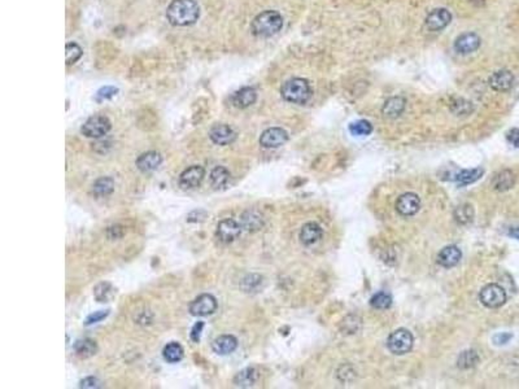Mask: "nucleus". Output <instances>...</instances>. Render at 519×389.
Returning a JSON list of instances; mask_svg holds the SVG:
<instances>
[{
	"label": "nucleus",
	"instance_id": "nucleus-9",
	"mask_svg": "<svg viewBox=\"0 0 519 389\" xmlns=\"http://www.w3.org/2000/svg\"><path fill=\"white\" fill-rule=\"evenodd\" d=\"M242 226L231 218L222 219L221 222L217 225L216 230V235H217L218 240L222 243L229 244L235 241L242 233Z\"/></svg>",
	"mask_w": 519,
	"mask_h": 389
},
{
	"label": "nucleus",
	"instance_id": "nucleus-21",
	"mask_svg": "<svg viewBox=\"0 0 519 389\" xmlns=\"http://www.w3.org/2000/svg\"><path fill=\"white\" fill-rule=\"evenodd\" d=\"M256 100H257V92L252 87L240 88L233 96V104L240 109L253 105Z\"/></svg>",
	"mask_w": 519,
	"mask_h": 389
},
{
	"label": "nucleus",
	"instance_id": "nucleus-28",
	"mask_svg": "<svg viewBox=\"0 0 519 389\" xmlns=\"http://www.w3.org/2000/svg\"><path fill=\"white\" fill-rule=\"evenodd\" d=\"M116 295V289L108 282H102L94 288V296L99 302H109Z\"/></svg>",
	"mask_w": 519,
	"mask_h": 389
},
{
	"label": "nucleus",
	"instance_id": "nucleus-11",
	"mask_svg": "<svg viewBox=\"0 0 519 389\" xmlns=\"http://www.w3.org/2000/svg\"><path fill=\"white\" fill-rule=\"evenodd\" d=\"M514 82H516L514 74H513L510 70L506 69L494 72V73L490 77V79H488L490 87L492 88L493 91L497 92H506L509 91V90H512L513 86H514Z\"/></svg>",
	"mask_w": 519,
	"mask_h": 389
},
{
	"label": "nucleus",
	"instance_id": "nucleus-1",
	"mask_svg": "<svg viewBox=\"0 0 519 389\" xmlns=\"http://www.w3.org/2000/svg\"><path fill=\"white\" fill-rule=\"evenodd\" d=\"M166 17L171 25H193L200 17V8L195 0H173L166 9Z\"/></svg>",
	"mask_w": 519,
	"mask_h": 389
},
{
	"label": "nucleus",
	"instance_id": "nucleus-17",
	"mask_svg": "<svg viewBox=\"0 0 519 389\" xmlns=\"http://www.w3.org/2000/svg\"><path fill=\"white\" fill-rule=\"evenodd\" d=\"M238 348V340L233 335H222L212 342V349L218 356L231 354Z\"/></svg>",
	"mask_w": 519,
	"mask_h": 389
},
{
	"label": "nucleus",
	"instance_id": "nucleus-25",
	"mask_svg": "<svg viewBox=\"0 0 519 389\" xmlns=\"http://www.w3.org/2000/svg\"><path fill=\"white\" fill-rule=\"evenodd\" d=\"M256 380H257V372H256V370L252 367H247L235 375L234 384H235L236 387H240V388H249V387L254 386Z\"/></svg>",
	"mask_w": 519,
	"mask_h": 389
},
{
	"label": "nucleus",
	"instance_id": "nucleus-35",
	"mask_svg": "<svg viewBox=\"0 0 519 389\" xmlns=\"http://www.w3.org/2000/svg\"><path fill=\"white\" fill-rule=\"evenodd\" d=\"M472 209L471 207L468 205H462V207H458L456 213H454V217L457 219V222L460 223H468L472 221Z\"/></svg>",
	"mask_w": 519,
	"mask_h": 389
},
{
	"label": "nucleus",
	"instance_id": "nucleus-4",
	"mask_svg": "<svg viewBox=\"0 0 519 389\" xmlns=\"http://www.w3.org/2000/svg\"><path fill=\"white\" fill-rule=\"evenodd\" d=\"M413 344V335L405 328L396 330L395 332L389 335L388 340H387V346H388L389 352L396 356H404V354L410 352Z\"/></svg>",
	"mask_w": 519,
	"mask_h": 389
},
{
	"label": "nucleus",
	"instance_id": "nucleus-12",
	"mask_svg": "<svg viewBox=\"0 0 519 389\" xmlns=\"http://www.w3.org/2000/svg\"><path fill=\"white\" fill-rule=\"evenodd\" d=\"M419 209H421V200L418 195L413 192L404 193L397 199L396 203V210L404 217H411L417 214Z\"/></svg>",
	"mask_w": 519,
	"mask_h": 389
},
{
	"label": "nucleus",
	"instance_id": "nucleus-18",
	"mask_svg": "<svg viewBox=\"0 0 519 389\" xmlns=\"http://www.w3.org/2000/svg\"><path fill=\"white\" fill-rule=\"evenodd\" d=\"M461 257L462 253L460 248L456 245H448L439 252L437 262L440 266L449 269V267H454L456 265H458V262L461 261Z\"/></svg>",
	"mask_w": 519,
	"mask_h": 389
},
{
	"label": "nucleus",
	"instance_id": "nucleus-32",
	"mask_svg": "<svg viewBox=\"0 0 519 389\" xmlns=\"http://www.w3.org/2000/svg\"><path fill=\"white\" fill-rule=\"evenodd\" d=\"M83 51L77 43H68L65 47V62L66 65H72L81 58Z\"/></svg>",
	"mask_w": 519,
	"mask_h": 389
},
{
	"label": "nucleus",
	"instance_id": "nucleus-10",
	"mask_svg": "<svg viewBox=\"0 0 519 389\" xmlns=\"http://www.w3.org/2000/svg\"><path fill=\"white\" fill-rule=\"evenodd\" d=\"M482 39L476 33H464L456 39L453 44L454 51L460 55H470L479 50Z\"/></svg>",
	"mask_w": 519,
	"mask_h": 389
},
{
	"label": "nucleus",
	"instance_id": "nucleus-24",
	"mask_svg": "<svg viewBox=\"0 0 519 389\" xmlns=\"http://www.w3.org/2000/svg\"><path fill=\"white\" fill-rule=\"evenodd\" d=\"M514 184H516V175L510 170H502L493 179V188L500 192L508 191Z\"/></svg>",
	"mask_w": 519,
	"mask_h": 389
},
{
	"label": "nucleus",
	"instance_id": "nucleus-6",
	"mask_svg": "<svg viewBox=\"0 0 519 389\" xmlns=\"http://www.w3.org/2000/svg\"><path fill=\"white\" fill-rule=\"evenodd\" d=\"M479 298L480 302L488 309H497L506 302V292L498 284H487L480 291Z\"/></svg>",
	"mask_w": 519,
	"mask_h": 389
},
{
	"label": "nucleus",
	"instance_id": "nucleus-39",
	"mask_svg": "<svg viewBox=\"0 0 519 389\" xmlns=\"http://www.w3.org/2000/svg\"><path fill=\"white\" fill-rule=\"evenodd\" d=\"M203 328H204V322H197V323L193 324L192 330H191V334H190V337H191V340H192L193 342L200 341Z\"/></svg>",
	"mask_w": 519,
	"mask_h": 389
},
{
	"label": "nucleus",
	"instance_id": "nucleus-40",
	"mask_svg": "<svg viewBox=\"0 0 519 389\" xmlns=\"http://www.w3.org/2000/svg\"><path fill=\"white\" fill-rule=\"evenodd\" d=\"M506 139L508 142L512 144V146L519 148V129H512V130L508 131L506 134Z\"/></svg>",
	"mask_w": 519,
	"mask_h": 389
},
{
	"label": "nucleus",
	"instance_id": "nucleus-38",
	"mask_svg": "<svg viewBox=\"0 0 519 389\" xmlns=\"http://www.w3.org/2000/svg\"><path fill=\"white\" fill-rule=\"evenodd\" d=\"M108 315L109 310H99V311H95L94 314H90V315L87 316V319L84 322V326H91V324L98 323L100 320L106 319Z\"/></svg>",
	"mask_w": 519,
	"mask_h": 389
},
{
	"label": "nucleus",
	"instance_id": "nucleus-29",
	"mask_svg": "<svg viewBox=\"0 0 519 389\" xmlns=\"http://www.w3.org/2000/svg\"><path fill=\"white\" fill-rule=\"evenodd\" d=\"M163 356L169 363H177L183 358V348L178 342H169L163 350Z\"/></svg>",
	"mask_w": 519,
	"mask_h": 389
},
{
	"label": "nucleus",
	"instance_id": "nucleus-34",
	"mask_svg": "<svg viewBox=\"0 0 519 389\" xmlns=\"http://www.w3.org/2000/svg\"><path fill=\"white\" fill-rule=\"evenodd\" d=\"M478 354H476L474 350H468V352H464L458 358V367L461 368H470L472 366H475L476 362H478Z\"/></svg>",
	"mask_w": 519,
	"mask_h": 389
},
{
	"label": "nucleus",
	"instance_id": "nucleus-3",
	"mask_svg": "<svg viewBox=\"0 0 519 389\" xmlns=\"http://www.w3.org/2000/svg\"><path fill=\"white\" fill-rule=\"evenodd\" d=\"M280 94L282 98L288 103L292 104H306L312 98L313 91L310 84L304 78H292L288 79L286 83H283L280 88Z\"/></svg>",
	"mask_w": 519,
	"mask_h": 389
},
{
	"label": "nucleus",
	"instance_id": "nucleus-31",
	"mask_svg": "<svg viewBox=\"0 0 519 389\" xmlns=\"http://www.w3.org/2000/svg\"><path fill=\"white\" fill-rule=\"evenodd\" d=\"M370 305L371 308L378 310L388 309L389 306L392 305V297L388 293H385V292H378L371 297Z\"/></svg>",
	"mask_w": 519,
	"mask_h": 389
},
{
	"label": "nucleus",
	"instance_id": "nucleus-27",
	"mask_svg": "<svg viewBox=\"0 0 519 389\" xmlns=\"http://www.w3.org/2000/svg\"><path fill=\"white\" fill-rule=\"evenodd\" d=\"M114 191V181L109 177L96 179L92 184V192L98 197H106Z\"/></svg>",
	"mask_w": 519,
	"mask_h": 389
},
{
	"label": "nucleus",
	"instance_id": "nucleus-5",
	"mask_svg": "<svg viewBox=\"0 0 519 389\" xmlns=\"http://www.w3.org/2000/svg\"><path fill=\"white\" fill-rule=\"evenodd\" d=\"M110 129H112V124H110L108 117L103 116V114H95L84 122L83 126L81 128V132L86 138L99 139L102 136H106Z\"/></svg>",
	"mask_w": 519,
	"mask_h": 389
},
{
	"label": "nucleus",
	"instance_id": "nucleus-14",
	"mask_svg": "<svg viewBox=\"0 0 519 389\" xmlns=\"http://www.w3.org/2000/svg\"><path fill=\"white\" fill-rule=\"evenodd\" d=\"M288 140L287 131L280 128H270L260 136V144L264 148H278Z\"/></svg>",
	"mask_w": 519,
	"mask_h": 389
},
{
	"label": "nucleus",
	"instance_id": "nucleus-36",
	"mask_svg": "<svg viewBox=\"0 0 519 389\" xmlns=\"http://www.w3.org/2000/svg\"><path fill=\"white\" fill-rule=\"evenodd\" d=\"M262 282V278L260 277V275H254V274H252V275H248V277H246L243 279V283H242V287H243V289L246 292H251L252 289H256V288L261 284Z\"/></svg>",
	"mask_w": 519,
	"mask_h": 389
},
{
	"label": "nucleus",
	"instance_id": "nucleus-33",
	"mask_svg": "<svg viewBox=\"0 0 519 389\" xmlns=\"http://www.w3.org/2000/svg\"><path fill=\"white\" fill-rule=\"evenodd\" d=\"M349 131H351L353 135H358V136L370 135L371 132H373V125L366 120H359L349 126Z\"/></svg>",
	"mask_w": 519,
	"mask_h": 389
},
{
	"label": "nucleus",
	"instance_id": "nucleus-8",
	"mask_svg": "<svg viewBox=\"0 0 519 389\" xmlns=\"http://www.w3.org/2000/svg\"><path fill=\"white\" fill-rule=\"evenodd\" d=\"M217 310V300L209 293L197 296L190 305V313L193 316L211 315Z\"/></svg>",
	"mask_w": 519,
	"mask_h": 389
},
{
	"label": "nucleus",
	"instance_id": "nucleus-15",
	"mask_svg": "<svg viewBox=\"0 0 519 389\" xmlns=\"http://www.w3.org/2000/svg\"><path fill=\"white\" fill-rule=\"evenodd\" d=\"M209 138L218 146H229L235 140L236 134L229 125H215L209 131Z\"/></svg>",
	"mask_w": 519,
	"mask_h": 389
},
{
	"label": "nucleus",
	"instance_id": "nucleus-2",
	"mask_svg": "<svg viewBox=\"0 0 519 389\" xmlns=\"http://www.w3.org/2000/svg\"><path fill=\"white\" fill-rule=\"evenodd\" d=\"M283 27V17L279 12L265 11L261 12L253 19L251 24L252 34L260 38H270L279 33Z\"/></svg>",
	"mask_w": 519,
	"mask_h": 389
},
{
	"label": "nucleus",
	"instance_id": "nucleus-43",
	"mask_svg": "<svg viewBox=\"0 0 519 389\" xmlns=\"http://www.w3.org/2000/svg\"><path fill=\"white\" fill-rule=\"evenodd\" d=\"M509 235L514 239H518L519 240V227H513V229L509 230Z\"/></svg>",
	"mask_w": 519,
	"mask_h": 389
},
{
	"label": "nucleus",
	"instance_id": "nucleus-22",
	"mask_svg": "<svg viewBox=\"0 0 519 389\" xmlns=\"http://www.w3.org/2000/svg\"><path fill=\"white\" fill-rule=\"evenodd\" d=\"M405 105H407V102L405 99L400 98V96H395V98L388 99L387 102L384 103V105L382 108V113L385 118H391V120H395L397 117H400L405 110Z\"/></svg>",
	"mask_w": 519,
	"mask_h": 389
},
{
	"label": "nucleus",
	"instance_id": "nucleus-23",
	"mask_svg": "<svg viewBox=\"0 0 519 389\" xmlns=\"http://www.w3.org/2000/svg\"><path fill=\"white\" fill-rule=\"evenodd\" d=\"M230 175L229 170L223 166H216L213 170L211 171V185L213 187V189H225L227 187L230 182Z\"/></svg>",
	"mask_w": 519,
	"mask_h": 389
},
{
	"label": "nucleus",
	"instance_id": "nucleus-20",
	"mask_svg": "<svg viewBox=\"0 0 519 389\" xmlns=\"http://www.w3.org/2000/svg\"><path fill=\"white\" fill-rule=\"evenodd\" d=\"M300 241H301L304 245H313L316 244L317 241H320V239L322 237V229L318 223L314 222H308L302 226L301 231H300Z\"/></svg>",
	"mask_w": 519,
	"mask_h": 389
},
{
	"label": "nucleus",
	"instance_id": "nucleus-19",
	"mask_svg": "<svg viewBox=\"0 0 519 389\" xmlns=\"http://www.w3.org/2000/svg\"><path fill=\"white\" fill-rule=\"evenodd\" d=\"M240 226L248 233H254V231L261 230V227L264 226V217L260 211L254 210V209L244 211L242 214V218H240Z\"/></svg>",
	"mask_w": 519,
	"mask_h": 389
},
{
	"label": "nucleus",
	"instance_id": "nucleus-30",
	"mask_svg": "<svg viewBox=\"0 0 519 389\" xmlns=\"http://www.w3.org/2000/svg\"><path fill=\"white\" fill-rule=\"evenodd\" d=\"M482 175H483V170H482V169L462 170L454 177V181H457L460 184H470V183L478 181Z\"/></svg>",
	"mask_w": 519,
	"mask_h": 389
},
{
	"label": "nucleus",
	"instance_id": "nucleus-7",
	"mask_svg": "<svg viewBox=\"0 0 519 389\" xmlns=\"http://www.w3.org/2000/svg\"><path fill=\"white\" fill-rule=\"evenodd\" d=\"M452 21V13L445 8H437L429 13L425 20V27L429 31L436 33L447 27Z\"/></svg>",
	"mask_w": 519,
	"mask_h": 389
},
{
	"label": "nucleus",
	"instance_id": "nucleus-41",
	"mask_svg": "<svg viewBox=\"0 0 519 389\" xmlns=\"http://www.w3.org/2000/svg\"><path fill=\"white\" fill-rule=\"evenodd\" d=\"M81 388H99L100 387V382L99 379L94 378V376H88V378L83 379L80 384Z\"/></svg>",
	"mask_w": 519,
	"mask_h": 389
},
{
	"label": "nucleus",
	"instance_id": "nucleus-42",
	"mask_svg": "<svg viewBox=\"0 0 519 389\" xmlns=\"http://www.w3.org/2000/svg\"><path fill=\"white\" fill-rule=\"evenodd\" d=\"M510 338H512V335L510 334H498L493 337V341L500 345V344H506Z\"/></svg>",
	"mask_w": 519,
	"mask_h": 389
},
{
	"label": "nucleus",
	"instance_id": "nucleus-16",
	"mask_svg": "<svg viewBox=\"0 0 519 389\" xmlns=\"http://www.w3.org/2000/svg\"><path fill=\"white\" fill-rule=\"evenodd\" d=\"M163 162V156L156 151H149V152L143 153L142 156L138 157L137 160V166L142 173H151L159 169V166Z\"/></svg>",
	"mask_w": 519,
	"mask_h": 389
},
{
	"label": "nucleus",
	"instance_id": "nucleus-13",
	"mask_svg": "<svg viewBox=\"0 0 519 389\" xmlns=\"http://www.w3.org/2000/svg\"><path fill=\"white\" fill-rule=\"evenodd\" d=\"M205 175V170L199 165H192V166L187 167L179 177V185L183 189H192L196 188L201 184Z\"/></svg>",
	"mask_w": 519,
	"mask_h": 389
},
{
	"label": "nucleus",
	"instance_id": "nucleus-37",
	"mask_svg": "<svg viewBox=\"0 0 519 389\" xmlns=\"http://www.w3.org/2000/svg\"><path fill=\"white\" fill-rule=\"evenodd\" d=\"M118 92V88L114 87V86H104L98 91L96 94V99L98 100H107V99H112L114 95H117Z\"/></svg>",
	"mask_w": 519,
	"mask_h": 389
},
{
	"label": "nucleus",
	"instance_id": "nucleus-26",
	"mask_svg": "<svg viewBox=\"0 0 519 389\" xmlns=\"http://www.w3.org/2000/svg\"><path fill=\"white\" fill-rule=\"evenodd\" d=\"M74 352L81 358H90V357L96 354L98 345H96V342L90 340V338H83V340H78L74 344Z\"/></svg>",
	"mask_w": 519,
	"mask_h": 389
}]
</instances>
